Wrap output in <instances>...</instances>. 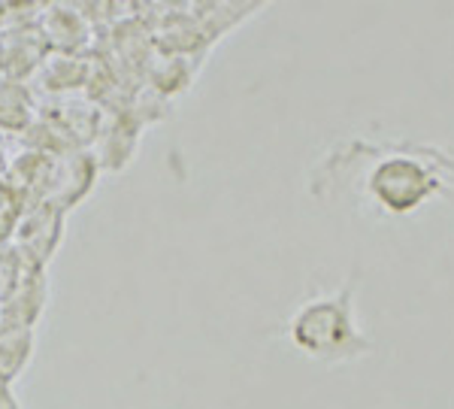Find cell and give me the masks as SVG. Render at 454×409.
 <instances>
[{
    "mask_svg": "<svg viewBox=\"0 0 454 409\" xmlns=\"http://www.w3.org/2000/svg\"><path fill=\"white\" fill-rule=\"evenodd\" d=\"M361 197L385 216H409L445 194L454 177V158L434 146L355 143Z\"/></svg>",
    "mask_w": 454,
    "mask_h": 409,
    "instance_id": "obj_1",
    "label": "cell"
},
{
    "mask_svg": "<svg viewBox=\"0 0 454 409\" xmlns=\"http://www.w3.org/2000/svg\"><path fill=\"white\" fill-rule=\"evenodd\" d=\"M355 297L357 273H351L331 295H318L300 303L294 316L288 319L291 346L312 361L327 364V367L361 361L364 355H370L376 346L361 327Z\"/></svg>",
    "mask_w": 454,
    "mask_h": 409,
    "instance_id": "obj_2",
    "label": "cell"
},
{
    "mask_svg": "<svg viewBox=\"0 0 454 409\" xmlns=\"http://www.w3.org/2000/svg\"><path fill=\"white\" fill-rule=\"evenodd\" d=\"M263 4H267V0H207L203 19H207V25L215 28V31H227L231 25H239V21L252 16L254 10H261Z\"/></svg>",
    "mask_w": 454,
    "mask_h": 409,
    "instance_id": "obj_3",
    "label": "cell"
}]
</instances>
